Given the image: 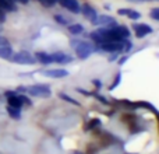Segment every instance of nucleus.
Masks as SVG:
<instances>
[{"label":"nucleus","instance_id":"obj_1","mask_svg":"<svg viewBox=\"0 0 159 154\" xmlns=\"http://www.w3.org/2000/svg\"><path fill=\"white\" fill-rule=\"evenodd\" d=\"M74 45H75V55H77V58L81 59V60L88 59L92 55L93 51H95V45L88 41H78V42L75 41Z\"/></svg>","mask_w":159,"mask_h":154},{"label":"nucleus","instance_id":"obj_2","mask_svg":"<svg viewBox=\"0 0 159 154\" xmlns=\"http://www.w3.org/2000/svg\"><path fill=\"white\" fill-rule=\"evenodd\" d=\"M25 93L38 98H49L52 95V90L48 84H34L25 87Z\"/></svg>","mask_w":159,"mask_h":154},{"label":"nucleus","instance_id":"obj_3","mask_svg":"<svg viewBox=\"0 0 159 154\" xmlns=\"http://www.w3.org/2000/svg\"><path fill=\"white\" fill-rule=\"evenodd\" d=\"M10 60L13 62V63H17V65H35L36 59H35V56H32L30 52L21 51V52L13 53Z\"/></svg>","mask_w":159,"mask_h":154},{"label":"nucleus","instance_id":"obj_4","mask_svg":"<svg viewBox=\"0 0 159 154\" xmlns=\"http://www.w3.org/2000/svg\"><path fill=\"white\" fill-rule=\"evenodd\" d=\"M126 41V39H124ZM124 41H106L99 44L98 46L101 48L103 52H109V53H117V52H123L124 51Z\"/></svg>","mask_w":159,"mask_h":154},{"label":"nucleus","instance_id":"obj_5","mask_svg":"<svg viewBox=\"0 0 159 154\" xmlns=\"http://www.w3.org/2000/svg\"><path fill=\"white\" fill-rule=\"evenodd\" d=\"M92 24H93V25H98V27L110 28V27H115L117 22H116V20L113 18L112 16H107V14H102V16H98L95 20H93Z\"/></svg>","mask_w":159,"mask_h":154},{"label":"nucleus","instance_id":"obj_6","mask_svg":"<svg viewBox=\"0 0 159 154\" xmlns=\"http://www.w3.org/2000/svg\"><path fill=\"white\" fill-rule=\"evenodd\" d=\"M41 75H43L45 77H49V79H61V77L69 76V72L66 69H46V70H41Z\"/></svg>","mask_w":159,"mask_h":154},{"label":"nucleus","instance_id":"obj_7","mask_svg":"<svg viewBox=\"0 0 159 154\" xmlns=\"http://www.w3.org/2000/svg\"><path fill=\"white\" fill-rule=\"evenodd\" d=\"M57 3L61 7H64L66 10L71 11L74 14H78L81 11V6H80V3L77 0H57Z\"/></svg>","mask_w":159,"mask_h":154},{"label":"nucleus","instance_id":"obj_8","mask_svg":"<svg viewBox=\"0 0 159 154\" xmlns=\"http://www.w3.org/2000/svg\"><path fill=\"white\" fill-rule=\"evenodd\" d=\"M135 30V36L137 38H145V35L152 32V28L145 22H140V24H134Z\"/></svg>","mask_w":159,"mask_h":154},{"label":"nucleus","instance_id":"obj_9","mask_svg":"<svg viewBox=\"0 0 159 154\" xmlns=\"http://www.w3.org/2000/svg\"><path fill=\"white\" fill-rule=\"evenodd\" d=\"M81 11H82V14H84L85 18H87L88 21H91V22L98 17V11H96L92 6L88 4V3H84V4L81 6Z\"/></svg>","mask_w":159,"mask_h":154},{"label":"nucleus","instance_id":"obj_10","mask_svg":"<svg viewBox=\"0 0 159 154\" xmlns=\"http://www.w3.org/2000/svg\"><path fill=\"white\" fill-rule=\"evenodd\" d=\"M52 60L53 63H57V65H67L70 62H73V58L64 52H55L52 53Z\"/></svg>","mask_w":159,"mask_h":154},{"label":"nucleus","instance_id":"obj_11","mask_svg":"<svg viewBox=\"0 0 159 154\" xmlns=\"http://www.w3.org/2000/svg\"><path fill=\"white\" fill-rule=\"evenodd\" d=\"M117 13L120 14V16L129 17L130 20H134V21L138 20V18H141V13L137 11V10H134V8H119Z\"/></svg>","mask_w":159,"mask_h":154},{"label":"nucleus","instance_id":"obj_12","mask_svg":"<svg viewBox=\"0 0 159 154\" xmlns=\"http://www.w3.org/2000/svg\"><path fill=\"white\" fill-rule=\"evenodd\" d=\"M35 59L42 65H50L53 63L52 60V55L50 53H46V52H36L35 53Z\"/></svg>","mask_w":159,"mask_h":154},{"label":"nucleus","instance_id":"obj_13","mask_svg":"<svg viewBox=\"0 0 159 154\" xmlns=\"http://www.w3.org/2000/svg\"><path fill=\"white\" fill-rule=\"evenodd\" d=\"M7 102H8V107L20 108V109H21V107L24 105V102H22L21 95H20V94H16V95L8 97V98H7Z\"/></svg>","mask_w":159,"mask_h":154},{"label":"nucleus","instance_id":"obj_14","mask_svg":"<svg viewBox=\"0 0 159 154\" xmlns=\"http://www.w3.org/2000/svg\"><path fill=\"white\" fill-rule=\"evenodd\" d=\"M17 6L16 3H11L8 0H0V11L3 13H11V11H16Z\"/></svg>","mask_w":159,"mask_h":154},{"label":"nucleus","instance_id":"obj_15","mask_svg":"<svg viewBox=\"0 0 159 154\" xmlns=\"http://www.w3.org/2000/svg\"><path fill=\"white\" fill-rule=\"evenodd\" d=\"M13 48L10 45H4V46H0V59H4V60H10V58L13 56Z\"/></svg>","mask_w":159,"mask_h":154},{"label":"nucleus","instance_id":"obj_16","mask_svg":"<svg viewBox=\"0 0 159 154\" xmlns=\"http://www.w3.org/2000/svg\"><path fill=\"white\" fill-rule=\"evenodd\" d=\"M67 28H69V32L74 36H77L80 34L84 32V27H82L81 24H70Z\"/></svg>","mask_w":159,"mask_h":154},{"label":"nucleus","instance_id":"obj_17","mask_svg":"<svg viewBox=\"0 0 159 154\" xmlns=\"http://www.w3.org/2000/svg\"><path fill=\"white\" fill-rule=\"evenodd\" d=\"M116 30H117L119 35L121 36L123 39H127L130 35H131V32H130V30L127 27H124V25H116Z\"/></svg>","mask_w":159,"mask_h":154},{"label":"nucleus","instance_id":"obj_18","mask_svg":"<svg viewBox=\"0 0 159 154\" xmlns=\"http://www.w3.org/2000/svg\"><path fill=\"white\" fill-rule=\"evenodd\" d=\"M59 98H61V99H64V101H67L69 104H73V105H75V107H81V104L77 101V99H74V98H71L70 95H67L66 93H59Z\"/></svg>","mask_w":159,"mask_h":154},{"label":"nucleus","instance_id":"obj_19","mask_svg":"<svg viewBox=\"0 0 159 154\" xmlns=\"http://www.w3.org/2000/svg\"><path fill=\"white\" fill-rule=\"evenodd\" d=\"M7 112H8V115H10L13 119H20V118H21V109H20V108L7 107Z\"/></svg>","mask_w":159,"mask_h":154},{"label":"nucleus","instance_id":"obj_20","mask_svg":"<svg viewBox=\"0 0 159 154\" xmlns=\"http://www.w3.org/2000/svg\"><path fill=\"white\" fill-rule=\"evenodd\" d=\"M55 20L57 21V24H60V25H69V21H67V20L64 18L63 16H60V14H56Z\"/></svg>","mask_w":159,"mask_h":154},{"label":"nucleus","instance_id":"obj_21","mask_svg":"<svg viewBox=\"0 0 159 154\" xmlns=\"http://www.w3.org/2000/svg\"><path fill=\"white\" fill-rule=\"evenodd\" d=\"M149 17L154 18V20H157V21H159V7L152 8V10L149 11Z\"/></svg>","mask_w":159,"mask_h":154},{"label":"nucleus","instance_id":"obj_22","mask_svg":"<svg viewBox=\"0 0 159 154\" xmlns=\"http://www.w3.org/2000/svg\"><path fill=\"white\" fill-rule=\"evenodd\" d=\"M120 80H121V73H117V75H116V77H115V83L110 85V90H115V88L117 87L119 84H120Z\"/></svg>","mask_w":159,"mask_h":154},{"label":"nucleus","instance_id":"obj_23","mask_svg":"<svg viewBox=\"0 0 159 154\" xmlns=\"http://www.w3.org/2000/svg\"><path fill=\"white\" fill-rule=\"evenodd\" d=\"M56 3H57V0H43V6H46V7H53Z\"/></svg>","mask_w":159,"mask_h":154},{"label":"nucleus","instance_id":"obj_24","mask_svg":"<svg viewBox=\"0 0 159 154\" xmlns=\"http://www.w3.org/2000/svg\"><path fill=\"white\" fill-rule=\"evenodd\" d=\"M99 125H101V121H99V119H92V121L89 122L88 129H91V128H93V126H99Z\"/></svg>","mask_w":159,"mask_h":154},{"label":"nucleus","instance_id":"obj_25","mask_svg":"<svg viewBox=\"0 0 159 154\" xmlns=\"http://www.w3.org/2000/svg\"><path fill=\"white\" fill-rule=\"evenodd\" d=\"M133 48V44L130 41H124V52H129V51H131Z\"/></svg>","mask_w":159,"mask_h":154},{"label":"nucleus","instance_id":"obj_26","mask_svg":"<svg viewBox=\"0 0 159 154\" xmlns=\"http://www.w3.org/2000/svg\"><path fill=\"white\" fill-rule=\"evenodd\" d=\"M95 97H96V98H98V99H99V101H101V102H102V104H106V105H109V104H110V102H109V101H107V99H106V98H105V97L99 95V94H95Z\"/></svg>","mask_w":159,"mask_h":154},{"label":"nucleus","instance_id":"obj_27","mask_svg":"<svg viewBox=\"0 0 159 154\" xmlns=\"http://www.w3.org/2000/svg\"><path fill=\"white\" fill-rule=\"evenodd\" d=\"M4 45H8V39L0 35V46H4Z\"/></svg>","mask_w":159,"mask_h":154},{"label":"nucleus","instance_id":"obj_28","mask_svg":"<svg viewBox=\"0 0 159 154\" xmlns=\"http://www.w3.org/2000/svg\"><path fill=\"white\" fill-rule=\"evenodd\" d=\"M16 94H17V91H11V90H8V91H6V93H4V95L8 98V97H11V95H16Z\"/></svg>","mask_w":159,"mask_h":154},{"label":"nucleus","instance_id":"obj_29","mask_svg":"<svg viewBox=\"0 0 159 154\" xmlns=\"http://www.w3.org/2000/svg\"><path fill=\"white\" fill-rule=\"evenodd\" d=\"M4 21H6V13L0 11V24H3Z\"/></svg>","mask_w":159,"mask_h":154},{"label":"nucleus","instance_id":"obj_30","mask_svg":"<svg viewBox=\"0 0 159 154\" xmlns=\"http://www.w3.org/2000/svg\"><path fill=\"white\" fill-rule=\"evenodd\" d=\"M77 91H78L80 94H84V95H91V94L88 93L87 90H82V88H77Z\"/></svg>","mask_w":159,"mask_h":154},{"label":"nucleus","instance_id":"obj_31","mask_svg":"<svg viewBox=\"0 0 159 154\" xmlns=\"http://www.w3.org/2000/svg\"><path fill=\"white\" fill-rule=\"evenodd\" d=\"M93 85H96V87H101V81H98V80H93Z\"/></svg>","mask_w":159,"mask_h":154},{"label":"nucleus","instance_id":"obj_32","mask_svg":"<svg viewBox=\"0 0 159 154\" xmlns=\"http://www.w3.org/2000/svg\"><path fill=\"white\" fill-rule=\"evenodd\" d=\"M126 60H127V56H123V58L120 59V62H119V63H120V65H123V63H124V62H126Z\"/></svg>","mask_w":159,"mask_h":154},{"label":"nucleus","instance_id":"obj_33","mask_svg":"<svg viewBox=\"0 0 159 154\" xmlns=\"http://www.w3.org/2000/svg\"><path fill=\"white\" fill-rule=\"evenodd\" d=\"M16 2H20V3H22V4H27L30 0H16Z\"/></svg>","mask_w":159,"mask_h":154},{"label":"nucleus","instance_id":"obj_34","mask_svg":"<svg viewBox=\"0 0 159 154\" xmlns=\"http://www.w3.org/2000/svg\"><path fill=\"white\" fill-rule=\"evenodd\" d=\"M8 2H11V3H16V0H8Z\"/></svg>","mask_w":159,"mask_h":154},{"label":"nucleus","instance_id":"obj_35","mask_svg":"<svg viewBox=\"0 0 159 154\" xmlns=\"http://www.w3.org/2000/svg\"><path fill=\"white\" fill-rule=\"evenodd\" d=\"M135 2H145V0H135Z\"/></svg>","mask_w":159,"mask_h":154},{"label":"nucleus","instance_id":"obj_36","mask_svg":"<svg viewBox=\"0 0 159 154\" xmlns=\"http://www.w3.org/2000/svg\"><path fill=\"white\" fill-rule=\"evenodd\" d=\"M38 2H41V3H42V4H43V0H38Z\"/></svg>","mask_w":159,"mask_h":154},{"label":"nucleus","instance_id":"obj_37","mask_svg":"<svg viewBox=\"0 0 159 154\" xmlns=\"http://www.w3.org/2000/svg\"><path fill=\"white\" fill-rule=\"evenodd\" d=\"M75 154H82V153H80V152H75Z\"/></svg>","mask_w":159,"mask_h":154},{"label":"nucleus","instance_id":"obj_38","mask_svg":"<svg viewBox=\"0 0 159 154\" xmlns=\"http://www.w3.org/2000/svg\"><path fill=\"white\" fill-rule=\"evenodd\" d=\"M0 32H2V25H0Z\"/></svg>","mask_w":159,"mask_h":154}]
</instances>
